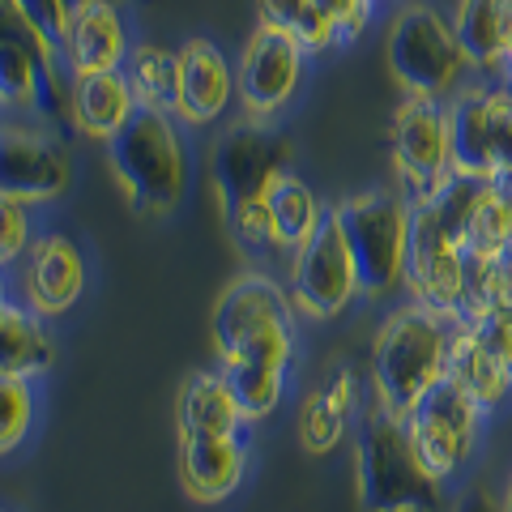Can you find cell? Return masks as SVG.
I'll use <instances>...</instances> for the list:
<instances>
[{"instance_id":"obj_19","label":"cell","mask_w":512,"mask_h":512,"mask_svg":"<svg viewBox=\"0 0 512 512\" xmlns=\"http://www.w3.org/2000/svg\"><path fill=\"white\" fill-rule=\"evenodd\" d=\"M175 419H180V436H239L244 414H239L235 397L227 389V376L197 372L192 380H184Z\"/></svg>"},{"instance_id":"obj_17","label":"cell","mask_w":512,"mask_h":512,"mask_svg":"<svg viewBox=\"0 0 512 512\" xmlns=\"http://www.w3.org/2000/svg\"><path fill=\"white\" fill-rule=\"evenodd\" d=\"M244 461L239 436H180V478L192 500H227L244 483Z\"/></svg>"},{"instance_id":"obj_10","label":"cell","mask_w":512,"mask_h":512,"mask_svg":"<svg viewBox=\"0 0 512 512\" xmlns=\"http://www.w3.org/2000/svg\"><path fill=\"white\" fill-rule=\"evenodd\" d=\"M359 291V274H355V256L346 248L338 210L325 205V218L312 231V239L295 252L291 265V299L295 312L312 316V320H333L346 312V303Z\"/></svg>"},{"instance_id":"obj_3","label":"cell","mask_w":512,"mask_h":512,"mask_svg":"<svg viewBox=\"0 0 512 512\" xmlns=\"http://www.w3.org/2000/svg\"><path fill=\"white\" fill-rule=\"evenodd\" d=\"M210 329L222 363L286 367L295 350V299L269 274H239L222 291Z\"/></svg>"},{"instance_id":"obj_26","label":"cell","mask_w":512,"mask_h":512,"mask_svg":"<svg viewBox=\"0 0 512 512\" xmlns=\"http://www.w3.org/2000/svg\"><path fill=\"white\" fill-rule=\"evenodd\" d=\"M222 376H227V389L235 397L244 423H256L265 414H274L282 402V376L286 367L274 363H222Z\"/></svg>"},{"instance_id":"obj_20","label":"cell","mask_w":512,"mask_h":512,"mask_svg":"<svg viewBox=\"0 0 512 512\" xmlns=\"http://www.w3.org/2000/svg\"><path fill=\"white\" fill-rule=\"evenodd\" d=\"M56 359L52 338L43 329V316L30 312L26 303L5 299L0 308V376H39Z\"/></svg>"},{"instance_id":"obj_27","label":"cell","mask_w":512,"mask_h":512,"mask_svg":"<svg viewBox=\"0 0 512 512\" xmlns=\"http://www.w3.org/2000/svg\"><path fill=\"white\" fill-rule=\"evenodd\" d=\"M261 26L286 30L308 52H325L329 43H338V26L325 18L316 0H261Z\"/></svg>"},{"instance_id":"obj_35","label":"cell","mask_w":512,"mask_h":512,"mask_svg":"<svg viewBox=\"0 0 512 512\" xmlns=\"http://www.w3.org/2000/svg\"><path fill=\"white\" fill-rule=\"evenodd\" d=\"M504 508L512 512V483H508V495H504Z\"/></svg>"},{"instance_id":"obj_22","label":"cell","mask_w":512,"mask_h":512,"mask_svg":"<svg viewBox=\"0 0 512 512\" xmlns=\"http://www.w3.org/2000/svg\"><path fill=\"white\" fill-rule=\"evenodd\" d=\"M448 380L461 384L483 410L500 406L512 393V367H504L491 350L474 338L470 325H457L453 333V350H448Z\"/></svg>"},{"instance_id":"obj_24","label":"cell","mask_w":512,"mask_h":512,"mask_svg":"<svg viewBox=\"0 0 512 512\" xmlns=\"http://www.w3.org/2000/svg\"><path fill=\"white\" fill-rule=\"evenodd\" d=\"M124 77H128V86H133L141 107L175 111V99H180V52H167V47H154V43H137L124 60Z\"/></svg>"},{"instance_id":"obj_5","label":"cell","mask_w":512,"mask_h":512,"mask_svg":"<svg viewBox=\"0 0 512 512\" xmlns=\"http://www.w3.org/2000/svg\"><path fill=\"white\" fill-rule=\"evenodd\" d=\"M355 256L363 295H389L410 274V201L402 192H359L333 205Z\"/></svg>"},{"instance_id":"obj_14","label":"cell","mask_w":512,"mask_h":512,"mask_svg":"<svg viewBox=\"0 0 512 512\" xmlns=\"http://www.w3.org/2000/svg\"><path fill=\"white\" fill-rule=\"evenodd\" d=\"M18 282H22V299L30 312H39V316L69 312L77 295L86 291L82 248L64 235H39L18 261Z\"/></svg>"},{"instance_id":"obj_16","label":"cell","mask_w":512,"mask_h":512,"mask_svg":"<svg viewBox=\"0 0 512 512\" xmlns=\"http://www.w3.org/2000/svg\"><path fill=\"white\" fill-rule=\"evenodd\" d=\"M64 64L73 77H90V73H120V64L128 60V35L120 22V9L111 5H86L73 9V26L60 43Z\"/></svg>"},{"instance_id":"obj_2","label":"cell","mask_w":512,"mask_h":512,"mask_svg":"<svg viewBox=\"0 0 512 512\" xmlns=\"http://www.w3.org/2000/svg\"><path fill=\"white\" fill-rule=\"evenodd\" d=\"M355 483L363 512H436L444 483L423 466L406 419L384 410L376 397L363 410L355 444Z\"/></svg>"},{"instance_id":"obj_25","label":"cell","mask_w":512,"mask_h":512,"mask_svg":"<svg viewBox=\"0 0 512 512\" xmlns=\"http://www.w3.org/2000/svg\"><path fill=\"white\" fill-rule=\"evenodd\" d=\"M269 218H274V244L299 252L312 239V231L320 227L325 210H320V201L312 197V188L291 171L274 192H269Z\"/></svg>"},{"instance_id":"obj_4","label":"cell","mask_w":512,"mask_h":512,"mask_svg":"<svg viewBox=\"0 0 512 512\" xmlns=\"http://www.w3.org/2000/svg\"><path fill=\"white\" fill-rule=\"evenodd\" d=\"M107 163L141 214H167L180 205L188 171L180 133L167 111L137 107V116L107 141Z\"/></svg>"},{"instance_id":"obj_23","label":"cell","mask_w":512,"mask_h":512,"mask_svg":"<svg viewBox=\"0 0 512 512\" xmlns=\"http://www.w3.org/2000/svg\"><path fill=\"white\" fill-rule=\"evenodd\" d=\"M453 30H457L461 52H466V64H474V69H491V64L508 52L512 5L508 0H457Z\"/></svg>"},{"instance_id":"obj_1","label":"cell","mask_w":512,"mask_h":512,"mask_svg":"<svg viewBox=\"0 0 512 512\" xmlns=\"http://www.w3.org/2000/svg\"><path fill=\"white\" fill-rule=\"evenodd\" d=\"M453 316L414 299L384 316L372 342V389L376 402L393 414L414 410V402L436 389L448 376V350H453Z\"/></svg>"},{"instance_id":"obj_33","label":"cell","mask_w":512,"mask_h":512,"mask_svg":"<svg viewBox=\"0 0 512 512\" xmlns=\"http://www.w3.org/2000/svg\"><path fill=\"white\" fill-rule=\"evenodd\" d=\"M453 512H508V508H504V500H500V495H495L491 487L474 483V487L461 491V500L453 504Z\"/></svg>"},{"instance_id":"obj_9","label":"cell","mask_w":512,"mask_h":512,"mask_svg":"<svg viewBox=\"0 0 512 512\" xmlns=\"http://www.w3.org/2000/svg\"><path fill=\"white\" fill-rule=\"evenodd\" d=\"M478 427H483V406L448 376L436 389H427L419 402H414V410L406 414L410 440L419 448L423 466L436 474L440 483L466 466V457L474 453Z\"/></svg>"},{"instance_id":"obj_32","label":"cell","mask_w":512,"mask_h":512,"mask_svg":"<svg viewBox=\"0 0 512 512\" xmlns=\"http://www.w3.org/2000/svg\"><path fill=\"white\" fill-rule=\"evenodd\" d=\"M5 210V239H0V252H5V265L22 261L30 248V227H26V205L22 201H0Z\"/></svg>"},{"instance_id":"obj_6","label":"cell","mask_w":512,"mask_h":512,"mask_svg":"<svg viewBox=\"0 0 512 512\" xmlns=\"http://www.w3.org/2000/svg\"><path fill=\"white\" fill-rule=\"evenodd\" d=\"M389 69L414 99H444L453 94L466 69V52L457 43L453 22L436 5L410 0L389 26Z\"/></svg>"},{"instance_id":"obj_12","label":"cell","mask_w":512,"mask_h":512,"mask_svg":"<svg viewBox=\"0 0 512 512\" xmlns=\"http://www.w3.org/2000/svg\"><path fill=\"white\" fill-rule=\"evenodd\" d=\"M69 150L43 128L9 124L0 141V192L5 201H56L69 192Z\"/></svg>"},{"instance_id":"obj_29","label":"cell","mask_w":512,"mask_h":512,"mask_svg":"<svg viewBox=\"0 0 512 512\" xmlns=\"http://www.w3.org/2000/svg\"><path fill=\"white\" fill-rule=\"evenodd\" d=\"M13 5H18L22 18L35 26L52 47L64 43V35H69V26H73V5L69 0H13Z\"/></svg>"},{"instance_id":"obj_11","label":"cell","mask_w":512,"mask_h":512,"mask_svg":"<svg viewBox=\"0 0 512 512\" xmlns=\"http://www.w3.org/2000/svg\"><path fill=\"white\" fill-rule=\"evenodd\" d=\"M303 56H308V47L295 35H286V30L274 26L252 30L235 69V99L244 107V116L265 120L291 99L303 77Z\"/></svg>"},{"instance_id":"obj_31","label":"cell","mask_w":512,"mask_h":512,"mask_svg":"<svg viewBox=\"0 0 512 512\" xmlns=\"http://www.w3.org/2000/svg\"><path fill=\"white\" fill-rule=\"evenodd\" d=\"M325 18L338 26V39H355L372 18V0H316Z\"/></svg>"},{"instance_id":"obj_13","label":"cell","mask_w":512,"mask_h":512,"mask_svg":"<svg viewBox=\"0 0 512 512\" xmlns=\"http://www.w3.org/2000/svg\"><path fill=\"white\" fill-rule=\"evenodd\" d=\"M393 158L402 180L419 188V197L444 180H453L448 167V107L440 99H414L406 94L393 116Z\"/></svg>"},{"instance_id":"obj_7","label":"cell","mask_w":512,"mask_h":512,"mask_svg":"<svg viewBox=\"0 0 512 512\" xmlns=\"http://www.w3.org/2000/svg\"><path fill=\"white\" fill-rule=\"evenodd\" d=\"M448 167L457 180L495 184L512 175V99L500 90H461L448 99Z\"/></svg>"},{"instance_id":"obj_30","label":"cell","mask_w":512,"mask_h":512,"mask_svg":"<svg viewBox=\"0 0 512 512\" xmlns=\"http://www.w3.org/2000/svg\"><path fill=\"white\" fill-rule=\"evenodd\" d=\"M231 227L244 244H274V218H269V201H248L231 210Z\"/></svg>"},{"instance_id":"obj_8","label":"cell","mask_w":512,"mask_h":512,"mask_svg":"<svg viewBox=\"0 0 512 512\" xmlns=\"http://www.w3.org/2000/svg\"><path fill=\"white\" fill-rule=\"evenodd\" d=\"M291 141L265 120H235L214 141V188L227 210L248 201H269L286 175H291Z\"/></svg>"},{"instance_id":"obj_18","label":"cell","mask_w":512,"mask_h":512,"mask_svg":"<svg viewBox=\"0 0 512 512\" xmlns=\"http://www.w3.org/2000/svg\"><path fill=\"white\" fill-rule=\"evenodd\" d=\"M137 94L124 73H90L73 77V124L86 137L111 141L120 128L137 116Z\"/></svg>"},{"instance_id":"obj_15","label":"cell","mask_w":512,"mask_h":512,"mask_svg":"<svg viewBox=\"0 0 512 512\" xmlns=\"http://www.w3.org/2000/svg\"><path fill=\"white\" fill-rule=\"evenodd\" d=\"M235 99V73L210 39H188L180 47V99L175 116L188 124H210Z\"/></svg>"},{"instance_id":"obj_34","label":"cell","mask_w":512,"mask_h":512,"mask_svg":"<svg viewBox=\"0 0 512 512\" xmlns=\"http://www.w3.org/2000/svg\"><path fill=\"white\" fill-rule=\"evenodd\" d=\"M69 5H73V9H86V5H111V9H120L124 0H69Z\"/></svg>"},{"instance_id":"obj_21","label":"cell","mask_w":512,"mask_h":512,"mask_svg":"<svg viewBox=\"0 0 512 512\" xmlns=\"http://www.w3.org/2000/svg\"><path fill=\"white\" fill-rule=\"evenodd\" d=\"M350 410H355V376L338 367L320 389H312V397L303 402L299 410V444L308 448V453H329V448H338L342 431L350 423Z\"/></svg>"},{"instance_id":"obj_36","label":"cell","mask_w":512,"mask_h":512,"mask_svg":"<svg viewBox=\"0 0 512 512\" xmlns=\"http://www.w3.org/2000/svg\"><path fill=\"white\" fill-rule=\"evenodd\" d=\"M508 5H512V0H508Z\"/></svg>"},{"instance_id":"obj_28","label":"cell","mask_w":512,"mask_h":512,"mask_svg":"<svg viewBox=\"0 0 512 512\" xmlns=\"http://www.w3.org/2000/svg\"><path fill=\"white\" fill-rule=\"evenodd\" d=\"M35 423V393L22 376H0V448L13 453Z\"/></svg>"}]
</instances>
